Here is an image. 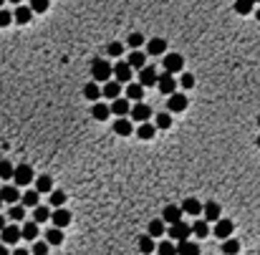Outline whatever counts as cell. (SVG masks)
Segmentation results:
<instances>
[{"label": "cell", "mask_w": 260, "mask_h": 255, "mask_svg": "<svg viewBox=\"0 0 260 255\" xmlns=\"http://www.w3.org/2000/svg\"><path fill=\"white\" fill-rule=\"evenodd\" d=\"M111 73H114V66H111L106 58H94L91 61V76H94V81L106 83L111 78Z\"/></svg>", "instance_id": "obj_1"}, {"label": "cell", "mask_w": 260, "mask_h": 255, "mask_svg": "<svg viewBox=\"0 0 260 255\" xmlns=\"http://www.w3.org/2000/svg\"><path fill=\"white\" fill-rule=\"evenodd\" d=\"M33 180H35V175H33V167H30V164H18V167H15L13 182H15L18 187H25V185H30Z\"/></svg>", "instance_id": "obj_2"}, {"label": "cell", "mask_w": 260, "mask_h": 255, "mask_svg": "<svg viewBox=\"0 0 260 255\" xmlns=\"http://www.w3.org/2000/svg\"><path fill=\"white\" fill-rule=\"evenodd\" d=\"M172 240H177V243H182V240H187L190 235H192V225H187L184 220H179V223H174V225H169V233H167Z\"/></svg>", "instance_id": "obj_3"}, {"label": "cell", "mask_w": 260, "mask_h": 255, "mask_svg": "<svg viewBox=\"0 0 260 255\" xmlns=\"http://www.w3.org/2000/svg\"><path fill=\"white\" fill-rule=\"evenodd\" d=\"M139 83L146 89V86H157L159 83V73H157V68L154 66H144L141 71H139Z\"/></svg>", "instance_id": "obj_4"}, {"label": "cell", "mask_w": 260, "mask_h": 255, "mask_svg": "<svg viewBox=\"0 0 260 255\" xmlns=\"http://www.w3.org/2000/svg\"><path fill=\"white\" fill-rule=\"evenodd\" d=\"M167 109H169V114H179V111H184L187 109V94H172L169 99H167Z\"/></svg>", "instance_id": "obj_5"}, {"label": "cell", "mask_w": 260, "mask_h": 255, "mask_svg": "<svg viewBox=\"0 0 260 255\" xmlns=\"http://www.w3.org/2000/svg\"><path fill=\"white\" fill-rule=\"evenodd\" d=\"M184 68V58L179 53H164V71L167 73H179Z\"/></svg>", "instance_id": "obj_6"}, {"label": "cell", "mask_w": 260, "mask_h": 255, "mask_svg": "<svg viewBox=\"0 0 260 255\" xmlns=\"http://www.w3.org/2000/svg\"><path fill=\"white\" fill-rule=\"evenodd\" d=\"M20 238H23V228H18V225H5V230L0 233V240L5 245H15Z\"/></svg>", "instance_id": "obj_7"}, {"label": "cell", "mask_w": 260, "mask_h": 255, "mask_svg": "<svg viewBox=\"0 0 260 255\" xmlns=\"http://www.w3.org/2000/svg\"><path fill=\"white\" fill-rule=\"evenodd\" d=\"M149 116H152V109H149V104L136 101V104L131 106V119H134V121L144 124V121H149Z\"/></svg>", "instance_id": "obj_8"}, {"label": "cell", "mask_w": 260, "mask_h": 255, "mask_svg": "<svg viewBox=\"0 0 260 255\" xmlns=\"http://www.w3.org/2000/svg\"><path fill=\"white\" fill-rule=\"evenodd\" d=\"M182 215H184V210H182V207H177V205H167L164 212H162V220H164L167 225H174V223L182 220Z\"/></svg>", "instance_id": "obj_9"}, {"label": "cell", "mask_w": 260, "mask_h": 255, "mask_svg": "<svg viewBox=\"0 0 260 255\" xmlns=\"http://www.w3.org/2000/svg\"><path fill=\"white\" fill-rule=\"evenodd\" d=\"M233 230H235L233 220H225V218H220V220L215 223V235H217L220 240H228V238L233 235Z\"/></svg>", "instance_id": "obj_10"}, {"label": "cell", "mask_w": 260, "mask_h": 255, "mask_svg": "<svg viewBox=\"0 0 260 255\" xmlns=\"http://www.w3.org/2000/svg\"><path fill=\"white\" fill-rule=\"evenodd\" d=\"M159 91L162 94H167V96H172L174 91H177V81H174V76L172 73H159Z\"/></svg>", "instance_id": "obj_11"}, {"label": "cell", "mask_w": 260, "mask_h": 255, "mask_svg": "<svg viewBox=\"0 0 260 255\" xmlns=\"http://www.w3.org/2000/svg\"><path fill=\"white\" fill-rule=\"evenodd\" d=\"M131 66H129V61H119L117 66H114V76H117V81L119 83H129L131 81Z\"/></svg>", "instance_id": "obj_12"}, {"label": "cell", "mask_w": 260, "mask_h": 255, "mask_svg": "<svg viewBox=\"0 0 260 255\" xmlns=\"http://www.w3.org/2000/svg\"><path fill=\"white\" fill-rule=\"evenodd\" d=\"M0 197H3V202H8V205H18V200L23 195H20L18 185H5L3 190H0Z\"/></svg>", "instance_id": "obj_13"}, {"label": "cell", "mask_w": 260, "mask_h": 255, "mask_svg": "<svg viewBox=\"0 0 260 255\" xmlns=\"http://www.w3.org/2000/svg\"><path fill=\"white\" fill-rule=\"evenodd\" d=\"M51 220H53L56 228H68V225H71V212H68L66 207H56L53 215H51Z\"/></svg>", "instance_id": "obj_14"}, {"label": "cell", "mask_w": 260, "mask_h": 255, "mask_svg": "<svg viewBox=\"0 0 260 255\" xmlns=\"http://www.w3.org/2000/svg\"><path fill=\"white\" fill-rule=\"evenodd\" d=\"M111 114H117V116H127V114H131V104H129V99H127V96L114 99V101H111Z\"/></svg>", "instance_id": "obj_15"}, {"label": "cell", "mask_w": 260, "mask_h": 255, "mask_svg": "<svg viewBox=\"0 0 260 255\" xmlns=\"http://www.w3.org/2000/svg\"><path fill=\"white\" fill-rule=\"evenodd\" d=\"M146 53L164 56V53H167V40H164V38H152L149 43H146Z\"/></svg>", "instance_id": "obj_16"}, {"label": "cell", "mask_w": 260, "mask_h": 255, "mask_svg": "<svg viewBox=\"0 0 260 255\" xmlns=\"http://www.w3.org/2000/svg\"><path fill=\"white\" fill-rule=\"evenodd\" d=\"M119 96H122V83H119V81H106V83H104V99L114 101V99H119Z\"/></svg>", "instance_id": "obj_17"}, {"label": "cell", "mask_w": 260, "mask_h": 255, "mask_svg": "<svg viewBox=\"0 0 260 255\" xmlns=\"http://www.w3.org/2000/svg\"><path fill=\"white\" fill-rule=\"evenodd\" d=\"M182 210H184V215H202L205 205H202L200 200L190 197V200H184V202H182Z\"/></svg>", "instance_id": "obj_18"}, {"label": "cell", "mask_w": 260, "mask_h": 255, "mask_svg": "<svg viewBox=\"0 0 260 255\" xmlns=\"http://www.w3.org/2000/svg\"><path fill=\"white\" fill-rule=\"evenodd\" d=\"M114 132H117L119 137H129V134L134 132V126H131V119H127V116H119V119L114 121Z\"/></svg>", "instance_id": "obj_19"}, {"label": "cell", "mask_w": 260, "mask_h": 255, "mask_svg": "<svg viewBox=\"0 0 260 255\" xmlns=\"http://www.w3.org/2000/svg\"><path fill=\"white\" fill-rule=\"evenodd\" d=\"M84 96L89 99V101H99L101 96H104V89H99V81H91V83H86V86H84Z\"/></svg>", "instance_id": "obj_20"}, {"label": "cell", "mask_w": 260, "mask_h": 255, "mask_svg": "<svg viewBox=\"0 0 260 255\" xmlns=\"http://www.w3.org/2000/svg\"><path fill=\"white\" fill-rule=\"evenodd\" d=\"M202 215H205V220H207V223H217V220H220V215H222V210H220V205H217V202H207V205H205V210H202Z\"/></svg>", "instance_id": "obj_21"}, {"label": "cell", "mask_w": 260, "mask_h": 255, "mask_svg": "<svg viewBox=\"0 0 260 255\" xmlns=\"http://www.w3.org/2000/svg\"><path fill=\"white\" fill-rule=\"evenodd\" d=\"M177 255H200V245L190 243V240H182V243H177Z\"/></svg>", "instance_id": "obj_22"}, {"label": "cell", "mask_w": 260, "mask_h": 255, "mask_svg": "<svg viewBox=\"0 0 260 255\" xmlns=\"http://www.w3.org/2000/svg\"><path fill=\"white\" fill-rule=\"evenodd\" d=\"M13 13H15V23H20V25H25V23L33 20V8H30V5H28V8H25V5H18Z\"/></svg>", "instance_id": "obj_23"}, {"label": "cell", "mask_w": 260, "mask_h": 255, "mask_svg": "<svg viewBox=\"0 0 260 255\" xmlns=\"http://www.w3.org/2000/svg\"><path fill=\"white\" fill-rule=\"evenodd\" d=\"M91 116H94L96 121H106V119L111 116V106H106V104L96 101V104H94V109H91Z\"/></svg>", "instance_id": "obj_24"}, {"label": "cell", "mask_w": 260, "mask_h": 255, "mask_svg": "<svg viewBox=\"0 0 260 255\" xmlns=\"http://www.w3.org/2000/svg\"><path fill=\"white\" fill-rule=\"evenodd\" d=\"M154 134H157V124H149V121H144L141 126H139V129H136V137L139 139H154Z\"/></svg>", "instance_id": "obj_25"}, {"label": "cell", "mask_w": 260, "mask_h": 255, "mask_svg": "<svg viewBox=\"0 0 260 255\" xmlns=\"http://www.w3.org/2000/svg\"><path fill=\"white\" fill-rule=\"evenodd\" d=\"M20 205H25V207H38V205H41V192H38V190H28V192L20 197Z\"/></svg>", "instance_id": "obj_26"}, {"label": "cell", "mask_w": 260, "mask_h": 255, "mask_svg": "<svg viewBox=\"0 0 260 255\" xmlns=\"http://www.w3.org/2000/svg\"><path fill=\"white\" fill-rule=\"evenodd\" d=\"M127 99L129 101H141L144 99V86L141 83H127Z\"/></svg>", "instance_id": "obj_27"}, {"label": "cell", "mask_w": 260, "mask_h": 255, "mask_svg": "<svg viewBox=\"0 0 260 255\" xmlns=\"http://www.w3.org/2000/svg\"><path fill=\"white\" fill-rule=\"evenodd\" d=\"M157 250V245H154V238L146 233V235H141L139 238V253H144V255H149V253H154Z\"/></svg>", "instance_id": "obj_28"}, {"label": "cell", "mask_w": 260, "mask_h": 255, "mask_svg": "<svg viewBox=\"0 0 260 255\" xmlns=\"http://www.w3.org/2000/svg\"><path fill=\"white\" fill-rule=\"evenodd\" d=\"M35 190H38L41 195H51L53 192V180L48 175H41L38 180H35Z\"/></svg>", "instance_id": "obj_29"}, {"label": "cell", "mask_w": 260, "mask_h": 255, "mask_svg": "<svg viewBox=\"0 0 260 255\" xmlns=\"http://www.w3.org/2000/svg\"><path fill=\"white\" fill-rule=\"evenodd\" d=\"M51 215H53V212L48 210V207H43V205H38V207H33V220L35 223H46V220H51Z\"/></svg>", "instance_id": "obj_30"}, {"label": "cell", "mask_w": 260, "mask_h": 255, "mask_svg": "<svg viewBox=\"0 0 260 255\" xmlns=\"http://www.w3.org/2000/svg\"><path fill=\"white\" fill-rule=\"evenodd\" d=\"M127 61H129V66H131V68H136V71H141V68L146 66V56H144V53H139V51L129 53V58H127Z\"/></svg>", "instance_id": "obj_31"}, {"label": "cell", "mask_w": 260, "mask_h": 255, "mask_svg": "<svg viewBox=\"0 0 260 255\" xmlns=\"http://www.w3.org/2000/svg\"><path fill=\"white\" fill-rule=\"evenodd\" d=\"M46 240L51 243V245H61L63 243V228H51V230H46Z\"/></svg>", "instance_id": "obj_32"}, {"label": "cell", "mask_w": 260, "mask_h": 255, "mask_svg": "<svg viewBox=\"0 0 260 255\" xmlns=\"http://www.w3.org/2000/svg\"><path fill=\"white\" fill-rule=\"evenodd\" d=\"M238 250H240V243L235 238L222 240V255H238Z\"/></svg>", "instance_id": "obj_33"}, {"label": "cell", "mask_w": 260, "mask_h": 255, "mask_svg": "<svg viewBox=\"0 0 260 255\" xmlns=\"http://www.w3.org/2000/svg\"><path fill=\"white\" fill-rule=\"evenodd\" d=\"M192 233H195L197 238H207V235H210V223H207L205 218H200V220L192 225Z\"/></svg>", "instance_id": "obj_34"}, {"label": "cell", "mask_w": 260, "mask_h": 255, "mask_svg": "<svg viewBox=\"0 0 260 255\" xmlns=\"http://www.w3.org/2000/svg\"><path fill=\"white\" fill-rule=\"evenodd\" d=\"M15 175V167L8 159H0V180H13Z\"/></svg>", "instance_id": "obj_35"}, {"label": "cell", "mask_w": 260, "mask_h": 255, "mask_svg": "<svg viewBox=\"0 0 260 255\" xmlns=\"http://www.w3.org/2000/svg\"><path fill=\"white\" fill-rule=\"evenodd\" d=\"M8 218H10L13 223H20V220L25 218V205H10V210H8Z\"/></svg>", "instance_id": "obj_36"}, {"label": "cell", "mask_w": 260, "mask_h": 255, "mask_svg": "<svg viewBox=\"0 0 260 255\" xmlns=\"http://www.w3.org/2000/svg\"><path fill=\"white\" fill-rule=\"evenodd\" d=\"M23 238L25 240H38V223H35V220L33 223H25L23 225Z\"/></svg>", "instance_id": "obj_37"}, {"label": "cell", "mask_w": 260, "mask_h": 255, "mask_svg": "<svg viewBox=\"0 0 260 255\" xmlns=\"http://www.w3.org/2000/svg\"><path fill=\"white\" fill-rule=\"evenodd\" d=\"M167 233V223L164 220H152L149 223V235L152 238H159V235H164Z\"/></svg>", "instance_id": "obj_38"}, {"label": "cell", "mask_w": 260, "mask_h": 255, "mask_svg": "<svg viewBox=\"0 0 260 255\" xmlns=\"http://www.w3.org/2000/svg\"><path fill=\"white\" fill-rule=\"evenodd\" d=\"M253 8H255V3H253V0H235V13H240V15H248V13H253Z\"/></svg>", "instance_id": "obj_39"}, {"label": "cell", "mask_w": 260, "mask_h": 255, "mask_svg": "<svg viewBox=\"0 0 260 255\" xmlns=\"http://www.w3.org/2000/svg\"><path fill=\"white\" fill-rule=\"evenodd\" d=\"M48 250H51V243H48L46 238L33 243V255H48Z\"/></svg>", "instance_id": "obj_40"}, {"label": "cell", "mask_w": 260, "mask_h": 255, "mask_svg": "<svg viewBox=\"0 0 260 255\" xmlns=\"http://www.w3.org/2000/svg\"><path fill=\"white\" fill-rule=\"evenodd\" d=\"M124 53V46L119 43V40H111V43L106 46V56H111V58H119Z\"/></svg>", "instance_id": "obj_41"}, {"label": "cell", "mask_w": 260, "mask_h": 255, "mask_svg": "<svg viewBox=\"0 0 260 255\" xmlns=\"http://www.w3.org/2000/svg\"><path fill=\"white\" fill-rule=\"evenodd\" d=\"M157 253H159V255H177V245L169 243V240H162V243L157 245Z\"/></svg>", "instance_id": "obj_42"}, {"label": "cell", "mask_w": 260, "mask_h": 255, "mask_svg": "<svg viewBox=\"0 0 260 255\" xmlns=\"http://www.w3.org/2000/svg\"><path fill=\"white\" fill-rule=\"evenodd\" d=\"M30 8L33 13H46L51 8V0H30Z\"/></svg>", "instance_id": "obj_43"}, {"label": "cell", "mask_w": 260, "mask_h": 255, "mask_svg": "<svg viewBox=\"0 0 260 255\" xmlns=\"http://www.w3.org/2000/svg\"><path fill=\"white\" fill-rule=\"evenodd\" d=\"M63 202H66V192L63 190H53L51 192V205L53 207H63Z\"/></svg>", "instance_id": "obj_44"}, {"label": "cell", "mask_w": 260, "mask_h": 255, "mask_svg": "<svg viewBox=\"0 0 260 255\" xmlns=\"http://www.w3.org/2000/svg\"><path fill=\"white\" fill-rule=\"evenodd\" d=\"M13 20H15V13H10V10H3V8H0V28H8Z\"/></svg>", "instance_id": "obj_45"}, {"label": "cell", "mask_w": 260, "mask_h": 255, "mask_svg": "<svg viewBox=\"0 0 260 255\" xmlns=\"http://www.w3.org/2000/svg\"><path fill=\"white\" fill-rule=\"evenodd\" d=\"M172 126V116L164 111V114H157V129H169Z\"/></svg>", "instance_id": "obj_46"}, {"label": "cell", "mask_w": 260, "mask_h": 255, "mask_svg": "<svg viewBox=\"0 0 260 255\" xmlns=\"http://www.w3.org/2000/svg\"><path fill=\"white\" fill-rule=\"evenodd\" d=\"M179 86H182L184 91H190V89L195 86V76H192V73H182V78H179Z\"/></svg>", "instance_id": "obj_47"}, {"label": "cell", "mask_w": 260, "mask_h": 255, "mask_svg": "<svg viewBox=\"0 0 260 255\" xmlns=\"http://www.w3.org/2000/svg\"><path fill=\"white\" fill-rule=\"evenodd\" d=\"M127 43H129V46H131V48L136 51V48H139V46L144 43V35H141V33H131V35H129V40H127Z\"/></svg>", "instance_id": "obj_48"}, {"label": "cell", "mask_w": 260, "mask_h": 255, "mask_svg": "<svg viewBox=\"0 0 260 255\" xmlns=\"http://www.w3.org/2000/svg\"><path fill=\"white\" fill-rule=\"evenodd\" d=\"M0 255H13V253L8 250V245H5V243H0Z\"/></svg>", "instance_id": "obj_49"}, {"label": "cell", "mask_w": 260, "mask_h": 255, "mask_svg": "<svg viewBox=\"0 0 260 255\" xmlns=\"http://www.w3.org/2000/svg\"><path fill=\"white\" fill-rule=\"evenodd\" d=\"M13 255H30V253H28L25 248H15V250H13Z\"/></svg>", "instance_id": "obj_50"}, {"label": "cell", "mask_w": 260, "mask_h": 255, "mask_svg": "<svg viewBox=\"0 0 260 255\" xmlns=\"http://www.w3.org/2000/svg\"><path fill=\"white\" fill-rule=\"evenodd\" d=\"M3 230H5V218L0 215V233H3Z\"/></svg>", "instance_id": "obj_51"}, {"label": "cell", "mask_w": 260, "mask_h": 255, "mask_svg": "<svg viewBox=\"0 0 260 255\" xmlns=\"http://www.w3.org/2000/svg\"><path fill=\"white\" fill-rule=\"evenodd\" d=\"M255 18H258V20H260V8H258V10H255Z\"/></svg>", "instance_id": "obj_52"}, {"label": "cell", "mask_w": 260, "mask_h": 255, "mask_svg": "<svg viewBox=\"0 0 260 255\" xmlns=\"http://www.w3.org/2000/svg\"><path fill=\"white\" fill-rule=\"evenodd\" d=\"M10 3H15V5H20V3H23V0H10Z\"/></svg>", "instance_id": "obj_53"}, {"label": "cell", "mask_w": 260, "mask_h": 255, "mask_svg": "<svg viewBox=\"0 0 260 255\" xmlns=\"http://www.w3.org/2000/svg\"><path fill=\"white\" fill-rule=\"evenodd\" d=\"M258 126H260V114H258Z\"/></svg>", "instance_id": "obj_54"}, {"label": "cell", "mask_w": 260, "mask_h": 255, "mask_svg": "<svg viewBox=\"0 0 260 255\" xmlns=\"http://www.w3.org/2000/svg\"><path fill=\"white\" fill-rule=\"evenodd\" d=\"M0 207H3V197H0Z\"/></svg>", "instance_id": "obj_55"}, {"label": "cell", "mask_w": 260, "mask_h": 255, "mask_svg": "<svg viewBox=\"0 0 260 255\" xmlns=\"http://www.w3.org/2000/svg\"><path fill=\"white\" fill-rule=\"evenodd\" d=\"M258 147H260V137H258Z\"/></svg>", "instance_id": "obj_56"}, {"label": "cell", "mask_w": 260, "mask_h": 255, "mask_svg": "<svg viewBox=\"0 0 260 255\" xmlns=\"http://www.w3.org/2000/svg\"><path fill=\"white\" fill-rule=\"evenodd\" d=\"M3 3H5V0H0V5H3Z\"/></svg>", "instance_id": "obj_57"}, {"label": "cell", "mask_w": 260, "mask_h": 255, "mask_svg": "<svg viewBox=\"0 0 260 255\" xmlns=\"http://www.w3.org/2000/svg\"><path fill=\"white\" fill-rule=\"evenodd\" d=\"M253 3H260V0H253Z\"/></svg>", "instance_id": "obj_58"}]
</instances>
